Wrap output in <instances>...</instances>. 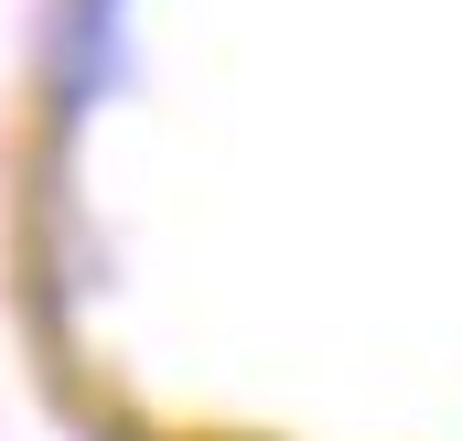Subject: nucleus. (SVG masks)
<instances>
[{"label": "nucleus", "mask_w": 462, "mask_h": 441, "mask_svg": "<svg viewBox=\"0 0 462 441\" xmlns=\"http://www.w3.org/2000/svg\"><path fill=\"white\" fill-rule=\"evenodd\" d=\"M118 11L129 0H65V108H87L118 76Z\"/></svg>", "instance_id": "f257e3e1"}]
</instances>
